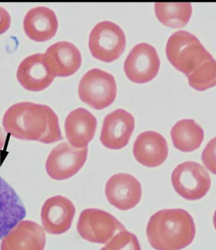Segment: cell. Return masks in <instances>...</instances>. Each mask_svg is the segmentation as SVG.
<instances>
[{"mask_svg": "<svg viewBox=\"0 0 216 250\" xmlns=\"http://www.w3.org/2000/svg\"><path fill=\"white\" fill-rule=\"evenodd\" d=\"M3 126L6 132L23 141L53 144L63 139L58 116L46 105L17 103L5 112Z\"/></svg>", "mask_w": 216, "mask_h": 250, "instance_id": "obj_1", "label": "cell"}, {"mask_svg": "<svg viewBox=\"0 0 216 250\" xmlns=\"http://www.w3.org/2000/svg\"><path fill=\"white\" fill-rule=\"evenodd\" d=\"M193 217L181 208L164 209L151 217L147 226L149 243L155 250H181L195 238Z\"/></svg>", "mask_w": 216, "mask_h": 250, "instance_id": "obj_2", "label": "cell"}, {"mask_svg": "<svg viewBox=\"0 0 216 250\" xmlns=\"http://www.w3.org/2000/svg\"><path fill=\"white\" fill-rule=\"evenodd\" d=\"M166 53L172 65L187 77L201 64L213 58L196 37L185 31L171 36Z\"/></svg>", "mask_w": 216, "mask_h": 250, "instance_id": "obj_3", "label": "cell"}, {"mask_svg": "<svg viewBox=\"0 0 216 250\" xmlns=\"http://www.w3.org/2000/svg\"><path fill=\"white\" fill-rule=\"evenodd\" d=\"M117 86L111 74L94 68L88 71L80 81L79 98L95 109L101 110L115 100Z\"/></svg>", "mask_w": 216, "mask_h": 250, "instance_id": "obj_4", "label": "cell"}, {"mask_svg": "<svg viewBox=\"0 0 216 250\" xmlns=\"http://www.w3.org/2000/svg\"><path fill=\"white\" fill-rule=\"evenodd\" d=\"M77 229L84 240L107 244L116 234L126 228L109 213L99 209L87 208L80 215Z\"/></svg>", "mask_w": 216, "mask_h": 250, "instance_id": "obj_5", "label": "cell"}, {"mask_svg": "<svg viewBox=\"0 0 216 250\" xmlns=\"http://www.w3.org/2000/svg\"><path fill=\"white\" fill-rule=\"evenodd\" d=\"M92 55L107 62H113L122 55L126 47V37L120 26L104 21L93 28L88 40Z\"/></svg>", "mask_w": 216, "mask_h": 250, "instance_id": "obj_6", "label": "cell"}, {"mask_svg": "<svg viewBox=\"0 0 216 250\" xmlns=\"http://www.w3.org/2000/svg\"><path fill=\"white\" fill-rule=\"evenodd\" d=\"M174 190L188 200H197L206 195L211 188L209 172L195 162L187 161L177 166L172 174Z\"/></svg>", "mask_w": 216, "mask_h": 250, "instance_id": "obj_7", "label": "cell"}, {"mask_svg": "<svg viewBox=\"0 0 216 250\" xmlns=\"http://www.w3.org/2000/svg\"><path fill=\"white\" fill-rule=\"evenodd\" d=\"M88 148H76L63 142L51 150L46 163L49 177L55 180H65L75 175L87 161Z\"/></svg>", "mask_w": 216, "mask_h": 250, "instance_id": "obj_8", "label": "cell"}, {"mask_svg": "<svg viewBox=\"0 0 216 250\" xmlns=\"http://www.w3.org/2000/svg\"><path fill=\"white\" fill-rule=\"evenodd\" d=\"M160 59L156 49L147 43L136 45L124 63V71L130 81L137 83H149L159 72Z\"/></svg>", "mask_w": 216, "mask_h": 250, "instance_id": "obj_9", "label": "cell"}, {"mask_svg": "<svg viewBox=\"0 0 216 250\" xmlns=\"http://www.w3.org/2000/svg\"><path fill=\"white\" fill-rule=\"evenodd\" d=\"M56 77L45 53L35 54L25 58L17 72L19 83L25 89L32 92L46 89Z\"/></svg>", "mask_w": 216, "mask_h": 250, "instance_id": "obj_10", "label": "cell"}, {"mask_svg": "<svg viewBox=\"0 0 216 250\" xmlns=\"http://www.w3.org/2000/svg\"><path fill=\"white\" fill-rule=\"evenodd\" d=\"M142 186L139 180L126 173L114 174L105 187L107 200L120 210L127 211L139 204L142 197Z\"/></svg>", "mask_w": 216, "mask_h": 250, "instance_id": "obj_11", "label": "cell"}, {"mask_svg": "<svg viewBox=\"0 0 216 250\" xmlns=\"http://www.w3.org/2000/svg\"><path fill=\"white\" fill-rule=\"evenodd\" d=\"M135 128L133 116L124 109H116L104 120L100 140L106 147L120 150L128 145Z\"/></svg>", "mask_w": 216, "mask_h": 250, "instance_id": "obj_12", "label": "cell"}, {"mask_svg": "<svg viewBox=\"0 0 216 250\" xmlns=\"http://www.w3.org/2000/svg\"><path fill=\"white\" fill-rule=\"evenodd\" d=\"M75 215L74 205L61 195L48 198L42 207V221L46 232L61 234L68 231Z\"/></svg>", "mask_w": 216, "mask_h": 250, "instance_id": "obj_13", "label": "cell"}, {"mask_svg": "<svg viewBox=\"0 0 216 250\" xmlns=\"http://www.w3.org/2000/svg\"><path fill=\"white\" fill-rule=\"evenodd\" d=\"M46 232L31 221H21L3 239L1 250H44Z\"/></svg>", "mask_w": 216, "mask_h": 250, "instance_id": "obj_14", "label": "cell"}, {"mask_svg": "<svg viewBox=\"0 0 216 250\" xmlns=\"http://www.w3.org/2000/svg\"><path fill=\"white\" fill-rule=\"evenodd\" d=\"M133 152L136 160L144 167H158L167 159V142L159 133L145 131L140 133L134 142Z\"/></svg>", "mask_w": 216, "mask_h": 250, "instance_id": "obj_15", "label": "cell"}, {"mask_svg": "<svg viewBox=\"0 0 216 250\" xmlns=\"http://www.w3.org/2000/svg\"><path fill=\"white\" fill-rule=\"evenodd\" d=\"M26 210L21 198L0 176V240L25 218Z\"/></svg>", "mask_w": 216, "mask_h": 250, "instance_id": "obj_16", "label": "cell"}, {"mask_svg": "<svg viewBox=\"0 0 216 250\" xmlns=\"http://www.w3.org/2000/svg\"><path fill=\"white\" fill-rule=\"evenodd\" d=\"M96 118L87 109L73 110L67 116L65 130L69 143L74 147H86L94 137L97 128Z\"/></svg>", "mask_w": 216, "mask_h": 250, "instance_id": "obj_17", "label": "cell"}, {"mask_svg": "<svg viewBox=\"0 0 216 250\" xmlns=\"http://www.w3.org/2000/svg\"><path fill=\"white\" fill-rule=\"evenodd\" d=\"M58 27L55 13L45 6L32 8L23 19V29L26 35L37 42L50 40L57 33Z\"/></svg>", "mask_w": 216, "mask_h": 250, "instance_id": "obj_18", "label": "cell"}, {"mask_svg": "<svg viewBox=\"0 0 216 250\" xmlns=\"http://www.w3.org/2000/svg\"><path fill=\"white\" fill-rule=\"evenodd\" d=\"M45 55L58 77L71 76L81 67V53L72 43L67 42L55 43L48 47Z\"/></svg>", "mask_w": 216, "mask_h": 250, "instance_id": "obj_19", "label": "cell"}, {"mask_svg": "<svg viewBox=\"0 0 216 250\" xmlns=\"http://www.w3.org/2000/svg\"><path fill=\"white\" fill-rule=\"evenodd\" d=\"M174 147L183 152L198 149L204 139L203 129L193 120L179 121L171 131Z\"/></svg>", "mask_w": 216, "mask_h": 250, "instance_id": "obj_20", "label": "cell"}, {"mask_svg": "<svg viewBox=\"0 0 216 250\" xmlns=\"http://www.w3.org/2000/svg\"><path fill=\"white\" fill-rule=\"evenodd\" d=\"M155 16L166 26L178 29L189 23L192 14L190 3H156Z\"/></svg>", "mask_w": 216, "mask_h": 250, "instance_id": "obj_21", "label": "cell"}, {"mask_svg": "<svg viewBox=\"0 0 216 250\" xmlns=\"http://www.w3.org/2000/svg\"><path fill=\"white\" fill-rule=\"evenodd\" d=\"M189 85L198 91L216 85V60L211 59L198 66L188 76Z\"/></svg>", "mask_w": 216, "mask_h": 250, "instance_id": "obj_22", "label": "cell"}, {"mask_svg": "<svg viewBox=\"0 0 216 250\" xmlns=\"http://www.w3.org/2000/svg\"><path fill=\"white\" fill-rule=\"evenodd\" d=\"M101 250H142L137 236L127 229L119 232Z\"/></svg>", "mask_w": 216, "mask_h": 250, "instance_id": "obj_23", "label": "cell"}, {"mask_svg": "<svg viewBox=\"0 0 216 250\" xmlns=\"http://www.w3.org/2000/svg\"><path fill=\"white\" fill-rule=\"evenodd\" d=\"M202 160L207 169L216 175V137L211 140L205 147Z\"/></svg>", "mask_w": 216, "mask_h": 250, "instance_id": "obj_24", "label": "cell"}, {"mask_svg": "<svg viewBox=\"0 0 216 250\" xmlns=\"http://www.w3.org/2000/svg\"><path fill=\"white\" fill-rule=\"evenodd\" d=\"M11 17L5 8L0 6V35L5 33L10 27Z\"/></svg>", "mask_w": 216, "mask_h": 250, "instance_id": "obj_25", "label": "cell"}, {"mask_svg": "<svg viewBox=\"0 0 216 250\" xmlns=\"http://www.w3.org/2000/svg\"><path fill=\"white\" fill-rule=\"evenodd\" d=\"M6 142V135L1 128H0V150L3 149Z\"/></svg>", "mask_w": 216, "mask_h": 250, "instance_id": "obj_26", "label": "cell"}, {"mask_svg": "<svg viewBox=\"0 0 216 250\" xmlns=\"http://www.w3.org/2000/svg\"><path fill=\"white\" fill-rule=\"evenodd\" d=\"M213 223L214 226H215V228L216 230V210L215 211V214H214Z\"/></svg>", "mask_w": 216, "mask_h": 250, "instance_id": "obj_27", "label": "cell"}]
</instances>
